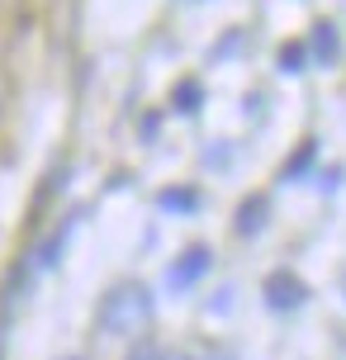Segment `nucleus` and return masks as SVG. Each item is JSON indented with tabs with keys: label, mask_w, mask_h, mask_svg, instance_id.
I'll return each mask as SVG.
<instances>
[{
	"label": "nucleus",
	"mask_w": 346,
	"mask_h": 360,
	"mask_svg": "<svg viewBox=\"0 0 346 360\" xmlns=\"http://www.w3.org/2000/svg\"><path fill=\"white\" fill-rule=\"evenodd\" d=\"M152 308H157L152 289L128 280V285L105 294V304H100V332H105V337H138V332L152 323Z\"/></svg>",
	"instance_id": "obj_1"
},
{
	"label": "nucleus",
	"mask_w": 346,
	"mask_h": 360,
	"mask_svg": "<svg viewBox=\"0 0 346 360\" xmlns=\"http://www.w3.org/2000/svg\"><path fill=\"white\" fill-rule=\"evenodd\" d=\"M209 266H214L209 247H185L181 261L166 270V285H171V289H190V285H200L204 275H209Z\"/></svg>",
	"instance_id": "obj_2"
},
{
	"label": "nucleus",
	"mask_w": 346,
	"mask_h": 360,
	"mask_svg": "<svg viewBox=\"0 0 346 360\" xmlns=\"http://www.w3.org/2000/svg\"><path fill=\"white\" fill-rule=\"evenodd\" d=\"M304 299H309V289H304V280L290 275V270H275L271 280H266V304H271L275 313H290V308H299Z\"/></svg>",
	"instance_id": "obj_3"
},
{
	"label": "nucleus",
	"mask_w": 346,
	"mask_h": 360,
	"mask_svg": "<svg viewBox=\"0 0 346 360\" xmlns=\"http://www.w3.org/2000/svg\"><path fill=\"white\" fill-rule=\"evenodd\" d=\"M337 43H342V38H337L332 24H318V29H313V57H318V62H337Z\"/></svg>",
	"instance_id": "obj_4"
},
{
	"label": "nucleus",
	"mask_w": 346,
	"mask_h": 360,
	"mask_svg": "<svg viewBox=\"0 0 346 360\" xmlns=\"http://www.w3.org/2000/svg\"><path fill=\"white\" fill-rule=\"evenodd\" d=\"M304 62H309V48H304V43H285V53H280V67H285V72H304Z\"/></svg>",
	"instance_id": "obj_5"
},
{
	"label": "nucleus",
	"mask_w": 346,
	"mask_h": 360,
	"mask_svg": "<svg viewBox=\"0 0 346 360\" xmlns=\"http://www.w3.org/2000/svg\"><path fill=\"white\" fill-rule=\"evenodd\" d=\"M261 223H266V204H261V199H252V204L242 209V223H237V228H242V233H256Z\"/></svg>",
	"instance_id": "obj_6"
},
{
	"label": "nucleus",
	"mask_w": 346,
	"mask_h": 360,
	"mask_svg": "<svg viewBox=\"0 0 346 360\" xmlns=\"http://www.w3.org/2000/svg\"><path fill=\"white\" fill-rule=\"evenodd\" d=\"M195 204H200L195 190H166L162 195V209H195Z\"/></svg>",
	"instance_id": "obj_7"
},
{
	"label": "nucleus",
	"mask_w": 346,
	"mask_h": 360,
	"mask_svg": "<svg viewBox=\"0 0 346 360\" xmlns=\"http://www.w3.org/2000/svg\"><path fill=\"white\" fill-rule=\"evenodd\" d=\"M195 100H200V86H195V81H190V86H181V90H176V109H185V114H195V109H200V105H195Z\"/></svg>",
	"instance_id": "obj_8"
},
{
	"label": "nucleus",
	"mask_w": 346,
	"mask_h": 360,
	"mask_svg": "<svg viewBox=\"0 0 346 360\" xmlns=\"http://www.w3.org/2000/svg\"><path fill=\"white\" fill-rule=\"evenodd\" d=\"M313 157H318V147H313V143H304V152H299V157L290 162V171H285V176H299V171H309V162H313Z\"/></svg>",
	"instance_id": "obj_9"
},
{
	"label": "nucleus",
	"mask_w": 346,
	"mask_h": 360,
	"mask_svg": "<svg viewBox=\"0 0 346 360\" xmlns=\"http://www.w3.org/2000/svg\"><path fill=\"white\" fill-rule=\"evenodd\" d=\"M128 360H162V356H157V351H133Z\"/></svg>",
	"instance_id": "obj_10"
},
{
	"label": "nucleus",
	"mask_w": 346,
	"mask_h": 360,
	"mask_svg": "<svg viewBox=\"0 0 346 360\" xmlns=\"http://www.w3.org/2000/svg\"><path fill=\"white\" fill-rule=\"evenodd\" d=\"M342 294H346V275H342Z\"/></svg>",
	"instance_id": "obj_11"
},
{
	"label": "nucleus",
	"mask_w": 346,
	"mask_h": 360,
	"mask_svg": "<svg viewBox=\"0 0 346 360\" xmlns=\"http://www.w3.org/2000/svg\"><path fill=\"white\" fill-rule=\"evenodd\" d=\"M67 360H81V356H67Z\"/></svg>",
	"instance_id": "obj_12"
}]
</instances>
